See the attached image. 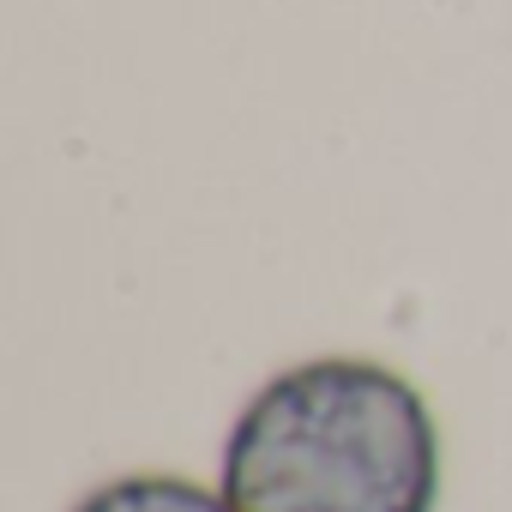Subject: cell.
<instances>
[{
    "label": "cell",
    "mask_w": 512,
    "mask_h": 512,
    "mask_svg": "<svg viewBox=\"0 0 512 512\" xmlns=\"http://www.w3.org/2000/svg\"><path fill=\"white\" fill-rule=\"evenodd\" d=\"M446 452L416 380L374 356H308L253 392L223 440L235 512H440Z\"/></svg>",
    "instance_id": "6da1fadb"
},
{
    "label": "cell",
    "mask_w": 512,
    "mask_h": 512,
    "mask_svg": "<svg viewBox=\"0 0 512 512\" xmlns=\"http://www.w3.org/2000/svg\"><path fill=\"white\" fill-rule=\"evenodd\" d=\"M67 512H235L217 482H193L175 470H127L85 488Z\"/></svg>",
    "instance_id": "7a4b0ae2"
}]
</instances>
